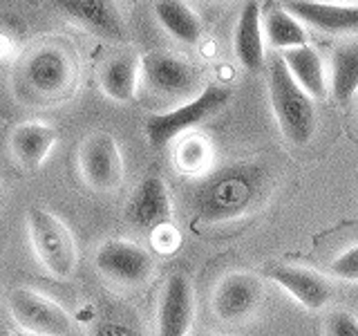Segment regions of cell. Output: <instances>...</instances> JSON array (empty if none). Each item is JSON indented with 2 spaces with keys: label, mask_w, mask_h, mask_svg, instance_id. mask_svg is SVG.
I'll return each instance as SVG.
<instances>
[{
  "label": "cell",
  "mask_w": 358,
  "mask_h": 336,
  "mask_svg": "<svg viewBox=\"0 0 358 336\" xmlns=\"http://www.w3.org/2000/svg\"><path fill=\"white\" fill-rule=\"evenodd\" d=\"M271 193V175L255 162H233L197 177L190 188L188 206L197 224L238 222L260 209Z\"/></svg>",
  "instance_id": "obj_1"
},
{
  "label": "cell",
  "mask_w": 358,
  "mask_h": 336,
  "mask_svg": "<svg viewBox=\"0 0 358 336\" xmlns=\"http://www.w3.org/2000/svg\"><path fill=\"white\" fill-rule=\"evenodd\" d=\"M268 99L285 139L296 148L307 146L318 130V112L313 99L289 74L280 54L268 61Z\"/></svg>",
  "instance_id": "obj_2"
},
{
  "label": "cell",
  "mask_w": 358,
  "mask_h": 336,
  "mask_svg": "<svg viewBox=\"0 0 358 336\" xmlns=\"http://www.w3.org/2000/svg\"><path fill=\"white\" fill-rule=\"evenodd\" d=\"M25 224L34 255L45 272L59 280H70L78 269V244L70 227L43 206H31Z\"/></svg>",
  "instance_id": "obj_3"
},
{
  "label": "cell",
  "mask_w": 358,
  "mask_h": 336,
  "mask_svg": "<svg viewBox=\"0 0 358 336\" xmlns=\"http://www.w3.org/2000/svg\"><path fill=\"white\" fill-rule=\"evenodd\" d=\"M231 101V90L224 85L210 83L204 90L188 99L186 104L177 106L168 112H155L145 117V139L150 148L162 150L171 146L175 139H179L186 132H193L197 126H201L206 119H210L215 112H220Z\"/></svg>",
  "instance_id": "obj_4"
},
{
  "label": "cell",
  "mask_w": 358,
  "mask_h": 336,
  "mask_svg": "<svg viewBox=\"0 0 358 336\" xmlns=\"http://www.w3.org/2000/svg\"><path fill=\"white\" fill-rule=\"evenodd\" d=\"M20 83L36 101L63 99L76 83V63L72 54L59 45H43L22 63Z\"/></svg>",
  "instance_id": "obj_5"
},
{
  "label": "cell",
  "mask_w": 358,
  "mask_h": 336,
  "mask_svg": "<svg viewBox=\"0 0 358 336\" xmlns=\"http://www.w3.org/2000/svg\"><path fill=\"white\" fill-rule=\"evenodd\" d=\"M7 309L18 328L34 336H67L74 330L72 314L34 287L11 289Z\"/></svg>",
  "instance_id": "obj_6"
},
{
  "label": "cell",
  "mask_w": 358,
  "mask_h": 336,
  "mask_svg": "<svg viewBox=\"0 0 358 336\" xmlns=\"http://www.w3.org/2000/svg\"><path fill=\"white\" fill-rule=\"evenodd\" d=\"M76 166L81 179L94 193H115L123 184L126 164L117 139L110 132H92L76 150Z\"/></svg>",
  "instance_id": "obj_7"
},
{
  "label": "cell",
  "mask_w": 358,
  "mask_h": 336,
  "mask_svg": "<svg viewBox=\"0 0 358 336\" xmlns=\"http://www.w3.org/2000/svg\"><path fill=\"white\" fill-rule=\"evenodd\" d=\"M94 267L110 283L121 287H141L155 274V258L137 242L110 238L96 246Z\"/></svg>",
  "instance_id": "obj_8"
},
{
  "label": "cell",
  "mask_w": 358,
  "mask_h": 336,
  "mask_svg": "<svg viewBox=\"0 0 358 336\" xmlns=\"http://www.w3.org/2000/svg\"><path fill=\"white\" fill-rule=\"evenodd\" d=\"M264 302V287L260 278L249 272H231L213 289V314L229 325L251 321Z\"/></svg>",
  "instance_id": "obj_9"
},
{
  "label": "cell",
  "mask_w": 358,
  "mask_h": 336,
  "mask_svg": "<svg viewBox=\"0 0 358 336\" xmlns=\"http://www.w3.org/2000/svg\"><path fill=\"white\" fill-rule=\"evenodd\" d=\"M264 278L271 280L273 285L282 287L298 305L309 312L324 309L336 294L334 283L327 276L305 265L273 262L264 269Z\"/></svg>",
  "instance_id": "obj_10"
},
{
  "label": "cell",
  "mask_w": 358,
  "mask_h": 336,
  "mask_svg": "<svg viewBox=\"0 0 358 336\" xmlns=\"http://www.w3.org/2000/svg\"><path fill=\"white\" fill-rule=\"evenodd\" d=\"M143 83L150 92L166 99H184L197 90V74L182 56L168 52H148L139 59Z\"/></svg>",
  "instance_id": "obj_11"
},
{
  "label": "cell",
  "mask_w": 358,
  "mask_h": 336,
  "mask_svg": "<svg viewBox=\"0 0 358 336\" xmlns=\"http://www.w3.org/2000/svg\"><path fill=\"white\" fill-rule=\"evenodd\" d=\"M126 220L134 229L150 235L173 224V200L159 175L143 177L126 204Z\"/></svg>",
  "instance_id": "obj_12"
},
{
  "label": "cell",
  "mask_w": 358,
  "mask_h": 336,
  "mask_svg": "<svg viewBox=\"0 0 358 336\" xmlns=\"http://www.w3.org/2000/svg\"><path fill=\"white\" fill-rule=\"evenodd\" d=\"M195 321V289L184 274L166 278L157 305V336H190Z\"/></svg>",
  "instance_id": "obj_13"
},
{
  "label": "cell",
  "mask_w": 358,
  "mask_h": 336,
  "mask_svg": "<svg viewBox=\"0 0 358 336\" xmlns=\"http://www.w3.org/2000/svg\"><path fill=\"white\" fill-rule=\"evenodd\" d=\"M50 5L94 36L110 41L126 38V27L112 0H50Z\"/></svg>",
  "instance_id": "obj_14"
},
{
  "label": "cell",
  "mask_w": 358,
  "mask_h": 336,
  "mask_svg": "<svg viewBox=\"0 0 358 336\" xmlns=\"http://www.w3.org/2000/svg\"><path fill=\"white\" fill-rule=\"evenodd\" d=\"M285 9L302 25L316 27L324 34L358 31V5L324 3V0H289Z\"/></svg>",
  "instance_id": "obj_15"
},
{
  "label": "cell",
  "mask_w": 358,
  "mask_h": 336,
  "mask_svg": "<svg viewBox=\"0 0 358 336\" xmlns=\"http://www.w3.org/2000/svg\"><path fill=\"white\" fill-rule=\"evenodd\" d=\"M59 141V130L45 121H25L11 132L9 148L14 160L25 171H38L48 162L52 148Z\"/></svg>",
  "instance_id": "obj_16"
},
{
  "label": "cell",
  "mask_w": 358,
  "mask_h": 336,
  "mask_svg": "<svg viewBox=\"0 0 358 336\" xmlns=\"http://www.w3.org/2000/svg\"><path fill=\"white\" fill-rule=\"evenodd\" d=\"M233 50L240 65L249 72H260L264 65V31H262V11L257 0H246L238 25H235Z\"/></svg>",
  "instance_id": "obj_17"
},
{
  "label": "cell",
  "mask_w": 358,
  "mask_h": 336,
  "mask_svg": "<svg viewBox=\"0 0 358 336\" xmlns=\"http://www.w3.org/2000/svg\"><path fill=\"white\" fill-rule=\"evenodd\" d=\"M90 336H145L139 312L126 300L101 298L90 323Z\"/></svg>",
  "instance_id": "obj_18"
},
{
  "label": "cell",
  "mask_w": 358,
  "mask_h": 336,
  "mask_svg": "<svg viewBox=\"0 0 358 336\" xmlns=\"http://www.w3.org/2000/svg\"><path fill=\"white\" fill-rule=\"evenodd\" d=\"M278 54L282 56V61L287 65L289 74L294 76V81L305 90L311 99L322 101L329 94V78H327V72H324L320 54L316 50L309 48V45H302V48L285 50Z\"/></svg>",
  "instance_id": "obj_19"
},
{
  "label": "cell",
  "mask_w": 358,
  "mask_h": 336,
  "mask_svg": "<svg viewBox=\"0 0 358 336\" xmlns=\"http://www.w3.org/2000/svg\"><path fill=\"white\" fill-rule=\"evenodd\" d=\"M139 74H141V65L137 56L123 54L110 59L101 67L99 83L106 97H110L112 101H117V104H130L137 97Z\"/></svg>",
  "instance_id": "obj_20"
},
{
  "label": "cell",
  "mask_w": 358,
  "mask_h": 336,
  "mask_svg": "<svg viewBox=\"0 0 358 336\" xmlns=\"http://www.w3.org/2000/svg\"><path fill=\"white\" fill-rule=\"evenodd\" d=\"M358 92V41L336 45L331 54L329 94L336 104L347 106Z\"/></svg>",
  "instance_id": "obj_21"
},
{
  "label": "cell",
  "mask_w": 358,
  "mask_h": 336,
  "mask_svg": "<svg viewBox=\"0 0 358 336\" xmlns=\"http://www.w3.org/2000/svg\"><path fill=\"white\" fill-rule=\"evenodd\" d=\"M155 16L171 36L184 45H195L201 38V20L184 0H157Z\"/></svg>",
  "instance_id": "obj_22"
},
{
  "label": "cell",
  "mask_w": 358,
  "mask_h": 336,
  "mask_svg": "<svg viewBox=\"0 0 358 336\" xmlns=\"http://www.w3.org/2000/svg\"><path fill=\"white\" fill-rule=\"evenodd\" d=\"M262 31L266 43L271 45V50L285 52L307 45V31L302 27V22L296 20L285 7L268 9L262 18Z\"/></svg>",
  "instance_id": "obj_23"
},
{
  "label": "cell",
  "mask_w": 358,
  "mask_h": 336,
  "mask_svg": "<svg viewBox=\"0 0 358 336\" xmlns=\"http://www.w3.org/2000/svg\"><path fill=\"white\" fill-rule=\"evenodd\" d=\"M213 162V146L197 132H186L177 139L175 144V166L179 168V173H184L188 177H201L210 171Z\"/></svg>",
  "instance_id": "obj_24"
},
{
  "label": "cell",
  "mask_w": 358,
  "mask_h": 336,
  "mask_svg": "<svg viewBox=\"0 0 358 336\" xmlns=\"http://www.w3.org/2000/svg\"><path fill=\"white\" fill-rule=\"evenodd\" d=\"M329 272L343 283H358V244L347 246L345 251L336 255L329 262Z\"/></svg>",
  "instance_id": "obj_25"
},
{
  "label": "cell",
  "mask_w": 358,
  "mask_h": 336,
  "mask_svg": "<svg viewBox=\"0 0 358 336\" xmlns=\"http://www.w3.org/2000/svg\"><path fill=\"white\" fill-rule=\"evenodd\" d=\"M327 336H358V316L350 309H334L324 321Z\"/></svg>",
  "instance_id": "obj_26"
},
{
  "label": "cell",
  "mask_w": 358,
  "mask_h": 336,
  "mask_svg": "<svg viewBox=\"0 0 358 336\" xmlns=\"http://www.w3.org/2000/svg\"><path fill=\"white\" fill-rule=\"evenodd\" d=\"M152 242H155V246L159 251H175L177 249V244H179V235H177V231H175V227L173 224H168V227H164V229H159V231H155L152 233Z\"/></svg>",
  "instance_id": "obj_27"
},
{
  "label": "cell",
  "mask_w": 358,
  "mask_h": 336,
  "mask_svg": "<svg viewBox=\"0 0 358 336\" xmlns=\"http://www.w3.org/2000/svg\"><path fill=\"white\" fill-rule=\"evenodd\" d=\"M5 204V186H3V182H0V206Z\"/></svg>",
  "instance_id": "obj_28"
},
{
  "label": "cell",
  "mask_w": 358,
  "mask_h": 336,
  "mask_svg": "<svg viewBox=\"0 0 358 336\" xmlns=\"http://www.w3.org/2000/svg\"><path fill=\"white\" fill-rule=\"evenodd\" d=\"M336 3H341V5H358V0H336Z\"/></svg>",
  "instance_id": "obj_29"
},
{
  "label": "cell",
  "mask_w": 358,
  "mask_h": 336,
  "mask_svg": "<svg viewBox=\"0 0 358 336\" xmlns=\"http://www.w3.org/2000/svg\"><path fill=\"white\" fill-rule=\"evenodd\" d=\"M195 336H222V334H213V332H197Z\"/></svg>",
  "instance_id": "obj_30"
},
{
  "label": "cell",
  "mask_w": 358,
  "mask_h": 336,
  "mask_svg": "<svg viewBox=\"0 0 358 336\" xmlns=\"http://www.w3.org/2000/svg\"><path fill=\"white\" fill-rule=\"evenodd\" d=\"M130 3H137V0H130Z\"/></svg>",
  "instance_id": "obj_31"
},
{
  "label": "cell",
  "mask_w": 358,
  "mask_h": 336,
  "mask_svg": "<svg viewBox=\"0 0 358 336\" xmlns=\"http://www.w3.org/2000/svg\"><path fill=\"white\" fill-rule=\"evenodd\" d=\"M208 3H213V0H208Z\"/></svg>",
  "instance_id": "obj_32"
}]
</instances>
